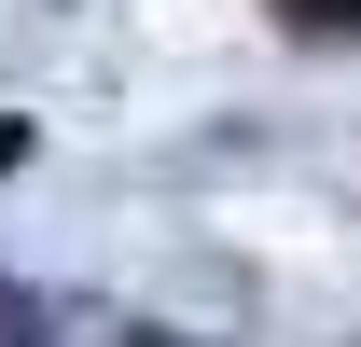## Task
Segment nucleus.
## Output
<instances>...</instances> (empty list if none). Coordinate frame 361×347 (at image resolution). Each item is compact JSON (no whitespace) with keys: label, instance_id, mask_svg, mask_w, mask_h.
I'll use <instances>...</instances> for the list:
<instances>
[{"label":"nucleus","instance_id":"2","mask_svg":"<svg viewBox=\"0 0 361 347\" xmlns=\"http://www.w3.org/2000/svg\"><path fill=\"white\" fill-rule=\"evenodd\" d=\"M348 14H361V0H292V28H348Z\"/></svg>","mask_w":361,"mask_h":347},{"label":"nucleus","instance_id":"1","mask_svg":"<svg viewBox=\"0 0 361 347\" xmlns=\"http://www.w3.org/2000/svg\"><path fill=\"white\" fill-rule=\"evenodd\" d=\"M42 334H56V305L28 292V278H0V347H42Z\"/></svg>","mask_w":361,"mask_h":347}]
</instances>
